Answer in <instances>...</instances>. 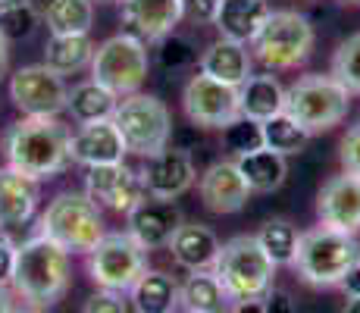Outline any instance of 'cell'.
<instances>
[{"label":"cell","instance_id":"6da1fadb","mask_svg":"<svg viewBox=\"0 0 360 313\" xmlns=\"http://www.w3.org/2000/svg\"><path fill=\"white\" fill-rule=\"evenodd\" d=\"M69 138H72V129L60 116H22L4 135L6 166L34 182L60 176L72 163Z\"/></svg>","mask_w":360,"mask_h":313},{"label":"cell","instance_id":"7a4b0ae2","mask_svg":"<svg viewBox=\"0 0 360 313\" xmlns=\"http://www.w3.org/2000/svg\"><path fill=\"white\" fill-rule=\"evenodd\" d=\"M69 282H72V263H69V254L57 241L34 232L32 238L16 245L10 288L16 298H22V304L51 310L53 304L63 301Z\"/></svg>","mask_w":360,"mask_h":313},{"label":"cell","instance_id":"3957f363","mask_svg":"<svg viewBox=\"0 0 360 313\" xmlns=\"http://www.w3.org/2000/svg\"><path fill=\"white\" fill-rule=\"evenodd\" d=\"M360 263V238L329 226H314L297 235L292 269L314 288H338L348 269Z\"/></svg>","mask_w":360,"mask_h":313},{"label":"cell","instance_id":"277c9868","mask_svg":"<svg viewBox=\"0 0 360 313\" xmlns=\"http://www.w3.org/2000/svg\"><path fill=\"white\" fill-rule=\"evenodd\" d=\"M276 263L263 254L260 241L254 235H235L223 241L213 263V276L226 288L232 304L238 301H260L276 285Z\"/></svg>","mask_w":360,"mask_h":313},{"label":"cell","instance_id":"5b68a950","mask_svg":"<svg viewBox=\"0 0 360 313\" xmlns=\"http://www.w3.org/2000/svg\"><path fill=\"white\" fill-rule=\"evenodd\" d=\"M316 44V32L310 19L297 10H269L263 19L260 32L254 34L251 57L260 63L266 72H285V69H297L310 57Z\"/></svg>","mask_w":360,"mask_h":313},{"label":"cell","instance_id":"8992f818","mask_svg":"<svg viewBox=\"0 0 360 313\" xmlns=\"http://www.w3.org/2000/svg\"><path fill=\"white\" fill-rule=\"evenodd\" d=\"M38 232L72 254H88L103 238V213L85 191H60L38 217Z\"/></svg>","mask_w":360,"mask_h":313},{"label":"cell","instance_id":"52a82bcc","mask_svg":"<svg viewBox=\"0 0 360 313\" xmlns=\"http://www.w3.org/2000/svg\"><path fill=\"white\" fill-rule=\"evenodd\" d=\"M348 110H351L348 88L338 85L332 75L307 72L295 85L285 88V113L297 125H304L310 135L335 129L348 116Z\"/></svg>","mask_w":360,"mask_h":313},{"label":"cell","instance_id":"ba28073f","mask_svg":"<svg viewBox=\"0 0 360 313\" xmlns=\"http://www.w3.org/2000/svg\"><path fill=\"white\" fill-rule=\"evenodd\" d=\"M150 63L154 60H150L148 44L141 38H135V34L120 32L94 47V57L88 69H91V79L101 82L103 88H110L116 97H129L144 88Z\"/></svg>","mask_w":360,"mask_h":313},{"label":"cell","instance_id":"9c48e42d","mask_svg":"<svg viewBox=\"0 0 360 313\" xmlns=\"http://www.w3.org/2000/svg\"><path fill=\"white\" fill-rule=\"evenodd\" d=\"M113 122L126 141L129 154L154 157L163 148H169L172 138V113L157 94H129L120 97L113 110Z\"/></svg>","mask_w":360,"mask_h":313},{"label":"cell","instance_id":"30bf717a","mask_svg":"<svg viewBox=\"0 0 360 313\" xmlns=\"http://www.w3.org/2000/svg\"><path fill=\"white\" fill-rule=\"evenodd\" d=\"M88 279L103 291H126L148 269V250L129 232H103V238L88 250Z\"/></svg>","mask_w":360,"mask_h":313},{"label":"cell","instance_id":"8fae6325","mask_svg":"<svg viewBox=\"0 0 360 313\" xmlns=\"http://www.w3.org/2000/svg\"><path fill=\"white\" fill-rule=\"evenodd\" d=\"M66 79L44 66H19L10 75V101L22 116H60L66 110Z\"/></svg>","mask_w":360,"mask_h":313},{"label":"cell","instance_id":"7c38bea8","mask_svg":"<svg viewBox=\"0 0 360 313\" xmlns=\"http://www.w3.org/2000/svg\"><path fill=\"white\" fill-rule=\"evenodd\" d=\"M182 110L188 116V122L198 125V129H223L226 122L241 116L238 88L223 85V82L198 72L182 88Z\"/></svg>","mask_w":360,"mask_h":313},{"label":"cell","instance_id":"4fadbf2b","mask_svg":"<svg viewBox=\"0 0 360 313\" xmlns=\"http://www.w3.org/2000/svg\"><path fill=\"white\" fill-rule=\"evenodd\" d=\"M144 182V194L148 198H160V200H176L198 182V170L195 160L188 151L179 148H163L160 154L144 157V166L138 170Z\"/></svg>","mask_w":360,"mask_h":313},{"label":"cell","instance_id":"5bb4252c","mask_svg":"<svg viewBox=\"0 0 360 313\" xmlns=\"http://www.w3.org/2000/svg\"><path fill=\"white\" fill-rule=\"evenodd\" d=\"M85 194L94 204L107 207L113 213H129L138 200L144 198V182L138 170L126 163H110V166H88L85 170Z\"/></svg>","mask_w":360,"mask_h":313},{"label":"cell","instance_id":"9a60e30c","mask_svg":"<svg viewBox=\"0 0 360 313\" xmlns=\"http://www.w3.org/2000/svg\"><path fill=\"white\" fill-rule=\"evenodd\" d=\"M182 210L176 207V200H160V198H148L144 194L135 207L126 213V232L138 241L144 250H160L169 248L176 229L182 226Z\"/></svg>","mask_w":360,"mask_h":313},{"label":"cell","instance_id":"2e32d148","mask_svg":"<svg viewBox=\"0 0 360 313\" xmlns=\"http://www.w3.org/2000/svg\"><path fill=\"white\" fill-rule=\"evenodd\" d=\"M198 194L210 213L229 217V213L245 210L251 188H248L245 176L238 172L235 160H217L198 176Z\"/></svg>","mask_w":360,"mask_h":313},{"label":"cell","instance_id":"e0dca14e","mask_svg":"<svg viewBox=\"0 0 360 313\" xmlns=\"http://www.w3.org/2000/svg\"><path fill=\"white\" fill-rule=\"evenodd\" d=\"M120 23L122 32L141 38L144 44H157L182 23V4L179 0H120Z\"/></svg>","mask_w":360,"mask_h":313},{"label":"cell","instance_id":"ac0fdd59","mask_svg":"<svg viewBox=\"0 0 360 313\" xmlns=\"http://www.w3.org/2000/svg\"><path fill=\"white\" fill-rule=\"evenodd\" d=\"M316 217L329 229L360 235V176H332L316 194Z\"/></svg>","mask_w":360,"mask_h":313},{"label":"cell","instance_id":"d6986e66","mask_svg":"<svg viewBox=\"0 0 360 313\" xmlns=\"http://www.w3.org/2000/svg\"><path fill=\"white\" fill-rule=\"evenodd\" d=\"M126 141H122L120 129L113 120L88 122L79 125L69 138V160L79 166H110V163H126Z\"/></svg>","mask_w":360,"mask_h":313},{"label":"cell","instance_id":"ffe728a7","mask_svg":"<svg viewBox=\"0 0 360 313\" xmlns=\"http://www.w3.org/2000/svg\"><path fill=\"white\" fill-rule=\"evenodd\" d=\"M38 185L13 166H0V232H13L34 217L41 200Z\"/></svg>","mask_w":360,"mask_h":313},{"label":"cell","instance_id":"44dd1931","mask_svg":"<svg viewBox=\"0 0 360 313\" xmlns=\"http://www.w3.org/2000/svg\"><path fill=\"white\" fill-rule=\"evenodd\" d=\"M198 69L210 79L223 82V85L241 88L248 79L254 75V57L251 47L238 44V41L229 38H217L204 53L198 57Z\"/></svg>","mask_w":360,"mask_h":313},{"label":"cell","instance_id":"7402d4cb","mask_svg":"<svg viewBox=\"0 0 360 313\" xmlns=\"http://www.w3.org/2000/svg\"><path fill=\"white\" fill-rule=\"evenodd\" d=\"M169 254H172V260L182 269H188V273L213 269L217 254H219V238L204 222H182L169 241Z\"/></svg>","mask_w":360,"mask_h":313},{"label":"cell","instance_id":"603a6c76","mask_svg":"<svg viewBox=\"0 0 360 313\" xmlns=\"http://www.w3.org/2000/svg\"><path fill=\"white\" fill-rule=\"evenodd\" d=\"M269 0H219L217 16L210 25H217L219 38L238 41V44H251L254 34L260 32L263 19L269 16Z\"/></svg>","mask_w":360,"mask_h":313},{"label":"cell","instance_id":"cb8c5ba5","mask_svg":"<svg viewBox=\"0 0 360 313\" xmlns=\"http://www.w3.org/2000/svg\"><path fill=\"white\" fill-rule=\"evenodd\" d=\"M126 295L131 313H179V282L163 269H144Z\"/></svg>","mask_w":360,"mask_h":313},{"label":"cell","instance_id":"d4e9b609","mask_svg":"<svg viewBox=\"0 0 360 313\" xmlns=\"http://www.w3.org/2000/svg\"><path fill=\"white\" fill-rule=\"evenodd\" d=\"M232 301L226 288L213 276V269L188 273L185 282H179V310L185 313H229Z\"/></svg>","mask_w":360,"mask_h":313},{"label":"cell","instance_id":"484cf974","mask_svg":"<svg viewBox=\"0 0 360 313\" xmlns=\"http://www.w3.org/2000/svg\"><path fill=\"white\" fill-rule=\"evenodd\" d=\"M238 107H241L245 120L263 122L285 110V88H282V82L276 79L273 72L251 75V79L238 88Z\"/></svg>","mask_w":360,"mask_h":313},{"label":"cell","instance_id":"4316f807","mask_svg":"<svg viewBox=\"0 0 360 313\" xmlns=\"http://www.w3.org/2000/svg\"><path fill=\"white\" fill-rule=\"evenodd\" d=\"M94 41L91 34H51L44 44V66L57 75H72V72H82V69L91 66V57H94Z\"/></svg>","mask_w":360,"mask_h":313},{"label":"cell","instance_id":"83f0119b","mask_svg":"<svg viewBox=\"0 0 360 313\" xmlns=\"http://www.w3.org/2000/svg\"><path fill=\"white\" fill-rule=\"evenodd\" d=\"M116 103H120V97L110 91V88H103L101 82H94V79H85L69 88L66 113L72 116L75 125H88V122L113 120Z\"/></svg>","mask_w":360,"mask_h":313},{"label":"cell","instance_id":"f1b7e54d","mask_svg":"<svg viewBox=\"0 0 360 313\" xmlns=\"http://www.w3.org/2000/svg\"><path fill=\"white\" fill-rule=\"evenodd\" d=\"M235 166L238 172L245 176L251 194H269V191H279L282 182L288 176V163L285 157L273 154L266 148H257V151H248V154L235 157Z\"/></svg>","mask_w":360,"mask_h":313},{"label":"cell","instance_id":"f546056e","mask_svg":"<svg viewBox=\"0 0 360 313\" xmlns=\"http://www.w3.org/2000/svg\"><path fill=\"white\" fill-rule=\"evenodd\" d=\"M44 23L51 34H91L94 0H47Z\"/></svg>","mask_w":360,"mask_h":313},{"label":"cell","instance_id":"4dcf8cb0","mask_svg":"<svg viewBox=\"0 0 360 313\" xmlns=\"http://www.w3.org/2000/svg\"><path fill=\"white\" fill-rule=\"evenodd\" d=\"M310 138H314V135H310L304 125H297L292 116L285 113V110L260 122V141H263V148L273 151V154H279V157L301 154V151L307 148Z\"/></svg>","mask_w":360,"mask_h":313},{"label":"cell","instance_id":"1f68e13d","mask_svg":"<svg viewBox=\"0 0 360 313\" xmlns=\"http://www.w3.org/2000/svg\"><path fill=\"white\" fill-rule=\"evenodd\" d=\"M297 235H301V232H297L288 219L273 217V219L263 222L260 232L254 235V238L260 241L263 254H266L276 267H292L295 254H297Z\"/></svg>","mask_w":360,"mask_h":313},{"label":"cell","instance_id":"d6a6232c","mask_svg":"<svg viewBox=\"0 0 360 313\" xmlns=\"http://www.w3.org/2000/svg\"><path fill=\"white\" fill-rule=\"evenodd\" d=\"M41 23V13L34 0H0V34L6 41L32 38Z\"/></svg>","mask_w":360,"mask_h":313},{"label":"cell","instance_id":"836d02e7","mask_svg":"<svg viewBox=\"0 0 360 313\" xmlns=\"http://www.w3.org/2000/svg\"><path fill=\"white\" fill-rule=\"evenodd\" d=\"M329 75L338 85L348 88V94H360V32H354L335 47Z\"/></svg>","mask_w":360,"mask_h":313},{"label":"cell","instance_id":"e575fe53","mask_svg":"<svg viewBox=\"0 0 360 313\" xmlns=\"http://www.w3.org/2000/svg\"><path fill=\"white\" fill-rule=\"evenodd\" d=\"M157 66L166 69V72H182V69L195 66L198 63V47L188 34H166V38L157 41Z\"/></svg>","mask_w":360,"mask_h":313},{"label":"cell","instance_id":"d590c367","mask_svg":"<svg viewBox=\"0 0 360 313\" xmlns=\"http://www.w3.org/2000/svg\"><path fill=\"white\" fill-rule=\"evenodd\" d=\"M219 138H223V151H229L232 160L241 157V154H248V151L263 148V141H260V122L245 120V116L226 122L223 129H219Z\"/></svg>","mask_w":360,"mask_h":313},{"label":"cell","instance_id":"8d00e7d4","mask_svg":"<svg viewBox=\"0 0 360 313\" xmlns=\"http://www.w3.org/2000/svg\"><path fill=\"white\" fill-rule=\"evenodd\" d=\"M82 313H131V304H129L126 295H120V291H103V288H98L85 301Z\"/></svg>","mask_w":360,"mask_h":313},{"label":"cell","instance_id":"74e56055","mask_svg":"<svg viewBox=\"0 0 360 313\" xmlns=\"http://www.w3.org/2000/svg\"><path fill=\"white\" fill-rule=\"evenodd\" d=\"M338 160H342V172L360 176V122L345 132L342 144H338Z\"/></svg>","mask_w":360,"mask_h":313},{"label":"cell","instance_id":"f35d334b","mask_svg":"<svg viewBox=\"0 0 360 313\" xmlns=\"http://www.w3.org/2000/svg\"><path fill=\"white\" fill-rule=\"evenodd\" d=\"M260 307H263V313H297L292 291H285V288H276V285L266 291V295L260 298Z\"/></svg>","mask_w":360,"mask_h":313},{"label":"cell","instance_id":"ab89813d","mask_svg":"<svg viewBox=\"0 0 360 313\" xmlns=\"http://www.w3.org/2000/svg\"><path fill=\"white\" fill-rule=\"evenodd\" d=\"M182 4V19L191 23H213L219 0H179Z\"/></svg>","mask_w":360,"mask_h":313},{"label":"cell","instance_id":"60d3db41","mask_svg":"<svg viewBox=\"0 0 360 313\" xmlns=\"http://www.w3.org/2000/svg\"><path fill=\"white\" fill-rule=\"evenodd\" d=\"M13 260H16V241H13L10 235L0 232V282H6V285H10Z\"/></svg>","mask_w":360,"mask_h":313},{"label":"cell","instance_id":"b9f144b4","mask_svg":"<svg viewBox=\"0 0 360 313\" xmlns=\"http://www.w3.org/2000/svg\"><path fill=\"white\" fill-rule=\"evenodd\" d=\"M172 148H179V151H195V144H198V125H188V129H172Z\"/></svg>","mask_w":360,"mask_h":313},{"label":"cell","instance_id":"7bdbcfd3","mask_svg":"<svg viewBox=\"0 0 360 313\" xmlns=\"http://www.w3.org/2000/svg\"><path fill=\"white\" fill-rule=\"evenodd\" d=\"M338 288L345 291V298H360V263H354V267L348 269V276L342 279Z\"/></svg>","mask_w":360,"mask_h":313},{"label":"cell","instance_id":"ee69618b","mask_svg":"<svg viewBox=\"0 0 360 313\" xmlns=\"http://www.w3.org/2000/svg\"><path fill=\"white\" fill-rule=\"evenodd\" d=\"M0 313H16V301H13V288L0 282Z\"/></svg>","mask_w":360,"mask_h":313},{"label":"cell","instance_id":"f6af8a7d","mask_svg":"<svg viewBox=\"0 0 360 313\" xmlns=\"http://www.w3.org/2000/svg\"><path fill=\"white\" fill-rule=\"evenodd\" d=\"M6 69H10V41L0 34V79L6 75Z\"/></svg>","mask_w":360,"mask_h":313},{"label":"cell","instance_id":"bcb514c9","mask_svg":"<svg viewBox=\"0 0 360 313\" xmlns=\"http://www.w3.org/2000/svg\"><path fill=\"white\" fill-rule=\"evenodd\" d=\"M229 313H263V307H260V301H238L229 307Z\"/></svg>","mask_w":360,"mask_h":313},{"label":"cell","instance_id":"7dc6e473","mask_svg":"<svg viewBox=\"0 0 360 313\" xmlns=\"http://www.w3.org/2000/svg\"><path fill=\"white\" fill-rule=\"evenodd\" d=\"M342 313H360V298H348L345 301V310Z\"/></svg>","mask_w":360,"mask_h":313},{"label":"cell","instance_id":"c3c4849f","mask_svg":"<svg viewBox=\"0 0 360 313\" xmlns=\"http://www.w3.org/2000/svg\"><path fill=\"white\" fill-rule=\"evenodd\" d=\"M16 313H47V307H34V304H22V307H16Z\"/></svg>","mask_w":360,"mask_h":313},{"label":"cell","instance_id":"681fc988","mask_svg":"<svg viewBox=\"0 0 360 313\" xmlns=\"http://www.w3.org/2000/svg\"><path fill=\"white\" fill-rule=\"evenodd\" d=\"M98 4H120V0H94V6Z\"/></svg>","mask_w":360,"mask_h":313},{"label":"cell","instance_id":"f907efd6","mask_svg":"<svg viewBox=\"0 0 360 313\" xmlns=\"http://www.w3.org/2000/svg\"><path fill=\"white\" fill-rule=\"evenodd\" d=\"M348 4H360V0H348Z\"/></svg>","mask_w":360,"mask_h":313}]
</instances>
